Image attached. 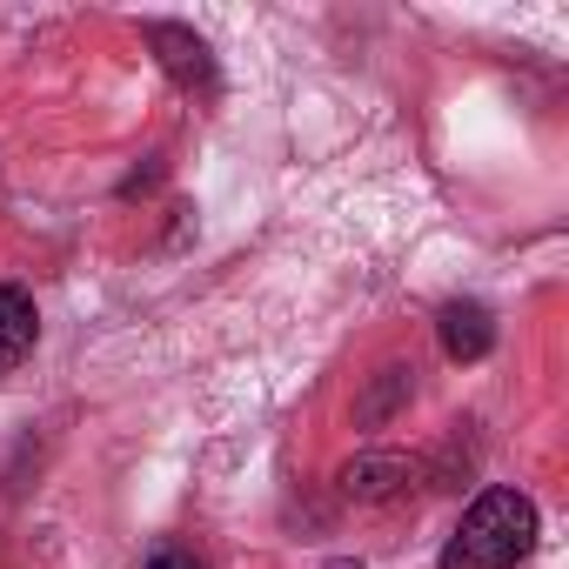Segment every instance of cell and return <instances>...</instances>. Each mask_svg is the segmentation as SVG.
<instances>
[{"mask_svg": "<svg viewBox=\"0 0 569 569\" xmlns=\"http://www.w3.org/2000/svg\"><path fill=\"white\" fill-rule=\"evenodd\" d=\"M436 336H442V356L449 362H482L496 349V316L482 302H449L442 322H436Z\"/></svg>", "mask_w": 569, "mask_h": 569, "instance_id": "obj_5", "label": "cell"}, {"mask_svg": "<svg viewBox=\"0 0 569 569\" xmlns=\"http://www.w3.org/2000/svg\"><path fill=\"white\" fill-rule=\"evenodd\" d=\"M141 569H208V562H201V556H194L188 542H161V549H154V556H148Z\"/></svg>", "mask_w": 569, "mask_h": 569, "instance_id": "obj_7", "label": "cell"}, {"mask_svg": "<svg viewBox=\"0 0 569 569\" xmlns=\"http://www.w3.org/2000/svg\"><path fill=\"white\" fill-rule=\"evenodd\" d=\"M329 569H362V562H329Z\"/></svg>", "mask_w": 569, "mask_h": 569, "instance_id": "obj_8", "label": "cell"}, {"mask_svg": "<svg viewBox=\"0 0 569 569\" xmlns=\"http://www.w3.org/2000/svg\"><path fill=\"white\" fill-rule=\"evenodd\" d=\"M148 48H154L161 74H168L181 94H201V101H214V94H221V68H214L208 41H201L194 28H174V21H148Z\"/></svg>", "mask_w": 569, "mask_h": 569, "instance_id": "obj_2", "label": "cell"}, {"mask_svg": "<svg viewBox=\"0 0 569 569\" xmlns=\"http://www.w3.org/2000/svg\"><path fill=\"white\" fill-rule=\"evenodd\" d=\"M409 482H416V462L402 449H362V456H349L336 469V489L349 502H396Z\"/></svg>", "mask_w": 569, "mask_h": 569, "instance_id": "obj_3", "label": "cell"}, {"mask_svg": "<svg viewBox=\"0 0 569 569\" xmlns=\"http://www.w3.org/2000/svg\"><path fill=\"white\" fill-rule=\"evenodd\" d=\"M382 376H389V382H382V389L362 402V422H382V416H389V409L409 396V369H382Z\"/></svg>", "mask_w": 569, "mask_h": 569, "instance_id": "obj_6", "label": "cell"}, {"mask_svg": "<svg viewBox=\"0 0 569 569\" xmlns=\"http://www.w3.org/2000/svg\"><path fill=\"white\" fill-rule=\"evenodd\" d=\"M41 342V316H34V296L21 281H0V376H14Z\"/></svg>", "mask_w": 569, "mask_h": 569, "instance_id": "obj_4", "label": "cell"}, {"mask_svg": "<svg viewBox=\"0 0 569 569\" xmlns=\"http://www.w3.org/2000/svg\"><path fill=\"white\" fill-rule=\"evenodd\" d=\"M529 549H536V502L522 489H482L462 509L456 536L442 542L436 569H516Z\"/></svg>", "mask_w": 569, "mask_h": 569, "instance_id": "obj_1", "label": "cell"}]
</instances>
